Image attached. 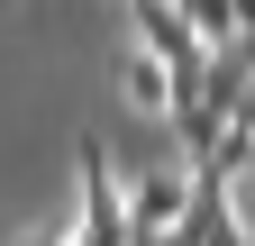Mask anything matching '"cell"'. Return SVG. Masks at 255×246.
Segmentation results:
<instances>
[{"label":"cell","instance_id":"3957f363","mask_svg":"<svg viewBox=\"0 0 255 246\" xmlns=\"http://www.w3.org/2000/svg\"><path fill=\"white\" fill-rule=\"evenodd\" d=\"M182 9H191V27H201L210 46H228V37H237V0H182Z\"/></svg>","mask_w":255,"mask_h":246},{"label":"cell","instance_id":"7a4b0ae2","mask_svg":"<svg viewBox=\"0 0 255 246\" xmlns=\"http://www.w3.org/2000/svg\"><path fill=\"white\" fill-rule=\"evenodd\" d=\"M119 101L137 110V119H164L173 110V64L155 46H137V37H128V64H119Z\"/></svg>","mask_w":255,"mask_h":246},{"label":"cell","instance_id":"6da1fadb","mask_svg":"<svg viewBox=\"0 0 255 246\" xmlns=\"http://www.w3.org/2000/svg\"><path fill=\"white\" fill-rule=\"evenodd\" d=\"M128 210H137V246H164L191 210H201V164L191 155H155L128 173Z\"/></svg>","mask_w":255,"mask_h":246}]
</instances>
